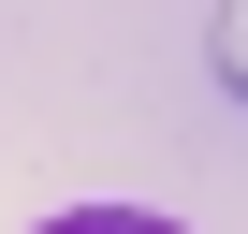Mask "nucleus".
I'll return each mask as SVG.
<instances>
[{
    "label": "nucleus",
    "instance_id": "obj_1",
    "mask_svg": "<svg viewBox=\"0 0 248 234\" xmlns=\"http://www.w3.org/2000/svg\"><path fill=\"white\" fill-rule=\"evenodd\" d=\"M44 234H190V219H161V205H59Z\"/></svg>",
    "mask_w": 248,
    "mask_h": 234
},
{
    "label": "nucleus",
    "instance_id": "obj_2",
    "mask_svg": "<svg viewBox=\"0 0 248 234\" xmlns=\"http://www.w3.org/2000/svg\"><path fill=\"white\" fill-rule=\"evenodd\" d=\"M219 88L248 102V0H219Z\"/></svg>",
    "mask_w": 248,
    "mask_h": 234
}]
</instances>
